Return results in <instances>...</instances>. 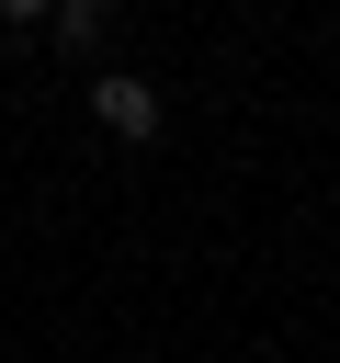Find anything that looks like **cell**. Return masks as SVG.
<instances>
[{
	"instance_id": "7a4b0ae2",
	"label": "cell",
	"mask_w": 340,
	"mask_h": 363,
	"mask_svg": "<svg viewBox=\"0 0 340 363\" xmlns=\"http://www.w3.org/2000/svg\"><path fill=\"white\" fill-rule=\"evenodd\" d=\"M45 23H57V45H68V57H102V34H113V0H57Z\"/></svg>"
},
{
	"instance_id": "6da1fadb",
	"label": "cell",
	"mask_w": 340,
	"mask_h": 363,
	"mask_svg": "<svg viewBox=\"0 0 340 363\" xmlns=\"http://www.w3.org/2000/svg\"><path fill=\"white\" fill-rule=\"evenodd\" d=\"M91 113H102L113 136H136V147L159 136V91H147L136 68H102V79H91Z\"/></svg>"
},
{
	"instance_id": "3957f363",
	"label": "cell",
	"mask_w": 340,
	"mask_h": 363,
	"mask_svg": "<svg viewBox=\"0 0 340 363\" xmlns=\"http://www.w3.org/2000/svg\"><path fill=\"white\" fill-rule=\"evenodd\" d=\"M45 11H57V0H0V23H45Z\"/></svg>"
}]
</instances>
